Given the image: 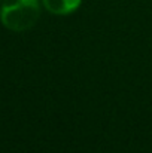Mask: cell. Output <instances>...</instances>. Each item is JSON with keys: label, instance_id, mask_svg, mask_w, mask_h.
Wrapping results in <instances>:
<instances>
[{"label": "cell", "instance_id": "1", "mask_svg": "<svg viewBox=\"0 0 152 153\" xmlns=\"http://www.w3.org/2000/svg\"><path fill=\"white\" fill-rule=\"evenodd\" d=\"M40 16L39 0H4L0 9V21L10 31L30 30Z\"/></svg>", "mask_w": 152, "mask_h": 153}, {"label": "cell", "instance_id": "2", "mask_svg": "<svg viewBox=\"0 0 152 153\" xmlns=\"http://www.w3.org/2000/svg\"><path fill=\"white\" fill-rule=\"evenodd\" d=\"M45 9L54 15H70L79 9L82 0H42Z\"/></svg>", "mask_w": 152, "mask_h": 153}]
</instances>
